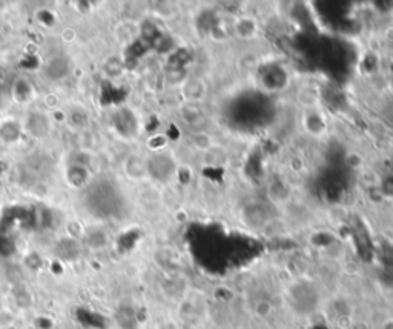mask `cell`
Wrapping results in <instances>:
<instances>
[{
	"label": "cell",
	"mask_w": 393,
	"mask_h": 329,
	"mask_svg": "<svg viewBox=\"0 0 393 329\" xmlns=\"http://www.w3.org/2000/svg\"><path fill=\"white\" fill-rule=\"evenodd\" d=\"M45 72H47L48 79L61 80L70 72V65L68 62H66V59L57 57V59H53V61L47 65Z\"/></svg>",
	"instance_id": "6da1fadb"
}]
</instances>
